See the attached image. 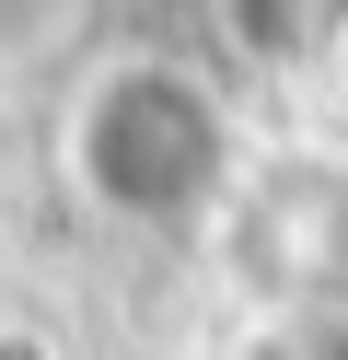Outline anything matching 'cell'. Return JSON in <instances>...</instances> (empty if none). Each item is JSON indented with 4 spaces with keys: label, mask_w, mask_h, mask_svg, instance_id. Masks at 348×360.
Returning <instances> with one entry per match:
<instances>
[{
    "label": "cell",
    "mask_w": 348,
    "mask_h": 360,
    "mask_svg": "<svg viewBox=\"0 0 348 360\" xmlns=\"http://www.w3.org/2000/svg\"><path fill=\"white\" fill-rule=\"evenodd\" d=\"M70 186L116 221H198L209 198L232 186V117L186 58H116L93 70L82 117H70Z\"/></svg>",
    "instance_id": "cell-1"
},
{
    "label": "cell",
    "mask_w": 348,
    "mask_h": 360,
    "mask_svg": "<svg viewBox=\"0 0 348 360\" xmlns=\"http://www.w3.org/2000/svg\"><path fill=\"white\" fill-rule=\"evenodd\" d=\"M209 24H221V47L244 70H325L348 0H209Z\"/></svg>",
    "instance_id": "cell-2"
},
{
    "label": "cell",
    "mask_w": 348,
    "mask_h": 360,
    "mask_svg": "<svg viewBox=\"0 0 348 360\" xmlns=\"http://www.w3.org/2000/svg\"><path fill=\"white\" fill-rule=\"evenodd\" d=\"M58 24H70V0H0V58H35Z\"/></svg>",
    "instance_id": "cell-3"
},
{
    "label": "cell",
    "mask_w": 348,
    "mask_h": 360,
    "mask_svg": "<svg viewBox=\"0 0 348 360\" xmlns=\"http://www.w3.org/2000/svg\"><path fill=\"white\" fill-rule=\"evenodd\" d=\"M244 360H337V349H314L302 326H255V337H244Z\"/></svg>",
    "instance_id": "cell-4"
},
{
    "label": "cell",
    "mask_w": 348,
    "mask_h": 360,
    "mask_svg": "<svg viewBox=\"0 0 348 360\" xmlns=\"http://www.w3.org/2000/svg\"><path fill=\"white\" fill-rule=\"evenodd\" d=\"M0 360H58V337L23 326V314H0Z\"/></svg>",
    "instance_id": "cell-5"
},
{
    "label": "cell",
    "mask_w": 348,
    "mask_h": 360,
    "mask_svg": "<svg viewBox=\"0 0 348 360\" xmlns=\"http://www.w3.org/2000/svg\"><path fill=\"white\" fill-rule=\"evenodd\" d=\"M325 70H337V94H348V24H337V47H325Z\"/></svg>",
    "instance_id": "cell-6"
}]
</instances>
